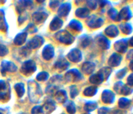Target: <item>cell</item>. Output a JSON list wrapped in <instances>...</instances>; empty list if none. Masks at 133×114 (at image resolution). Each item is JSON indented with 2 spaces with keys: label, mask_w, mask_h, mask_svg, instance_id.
I'll return each mask as SVG.
<instances>
[{
  "label": "cell",
  "mask_w": 133,
  "mask_h": 114,
  "mask_svg": "<svg viewBox=\"0 0 133 114\" xmlns=\"http://www.w3.org/2000/svg\"><path fill=\"white\" fill-rule=\"evenodd\" d=\"M4 27L3 23V14L1 11H0V29Z\"/></svg>",
  "instance_id": "obj_2"
},
{
  "label": "cell",
  "mask_w": 133,
  "mask_h": 114,
  "mask_svg": "<svg viewBox=\"0 0 133 114\" xmlns=\"http://www.w3.org/2000/svg\"><path fill=\"white\" fill-rule=\"evenodd\" d=\"M0 114H2V113H0Z\"/></svg>",
  "instance_id": "obj_4"
},
{
  "label": "cell",
  "mask_w": 133,
  "mask_h": 114,
  "mask_svg": "<svg viewBox=\"0 0 133 114\" xmlns=\"http://www.w3.org/2000/svg\"><path fill=\"white\" fill-rule=\"evenodd\" d=\"M5 82L3 81H0V90L4 89L5 88Z\"/></svg>",
  "instance_id": "obj_3"
},
{
  "label": "cell",
  "mask_w": 133,
  "mask_h": 114,
  "mask_svg": "<svg viewBox=\"0 0 133 114\" xmlns=\"http://www.w3.org/2000/svg\"><path fill=\"white\" fill-rule=\"evenodd\" d=\"M7 53V50H6V47L2 45H0V56H3V55H6Z\"/></svg>",
  "instance_id": "obj_1"
}]
</instances>
